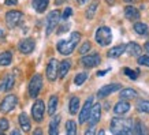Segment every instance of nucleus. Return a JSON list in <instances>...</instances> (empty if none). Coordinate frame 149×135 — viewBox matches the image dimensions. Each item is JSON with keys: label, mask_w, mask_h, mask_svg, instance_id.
I'll use <instances>...</instances> for the list:
<instances>
[{"label": "nucleus", "mask_w": 149, "mask_h": 135, "mask_svg": "<svg viewBox=\"0 0 149 135\" xmlns=\"http://www.w3.org/2000/svg\"><path fill=\"white\" fill-rule=\"evenodd\" d=\"M14 83H15V78H14L13 74H7L4 77V79L0 83V91H8V90L13 89Z\"/></svg>", "instance_id": "obj_15"}, {"label": "nucleus", "mask_w": 149, "mask_h": 135, "mask_svg": "<svg viewBox=\"0 0 149 135\" xmlns=\"http://www.w3.org/2000/svg\"><path fill=\"white\" fill-rule=\"evenodd\" d=\"M136 97H137V91L134 89L127 87V89H123L120 91V98L122 100H131V98H136Z\"/></svg>", "instance_id": "obj_27"}, {"label": "nucleus", "mask_w": 149, "mask_h": 135, "mask_svg": "<svg viewBox=\"0 0 149 135\" xmlns=\"http://www.w3.org/2000/svg\"><path fill=\"white\" fill-rule=\"evenodd\" d=\"M32 4L37 12H44L49 4V0H32Z\"/></svg>", "instance_id": "obj_20"}, {"label": "nucleus", "mask_w": 149, "mask_h": 135, "mask_svg": "<svg viewBox=\"0 0 149 135\" xmlns=\"http://www.w3.org/2000/svg\"><path fill=\"white\" fill-rule=\"evenodd\" d=\"M125 17L129 21H138L140 19V11L133 6H127V7H125Z\"/></svg>", "instance_id": "obj_16"}, {"label": "nucleus", "mask_w": 149, "mask_h": 135, "mask_svg": "<svg viewBox=\"0 0 149 135\" xmlns=\"http://www.w3.org/2000/svg\"><path fill=\"white\" fill-rule=\"evenodd\" d=\"M92 107H93V97H89V98L85 101V104H84V107H82V109H81V112H79V124H84L86 120H89Z\"/></svg>", "instance_id": "obj_9"}, {"label": "nucleus", "mask_w": 149, "mask_h": 135, "mask_svg": "<svg viewBox=\"0 0 149 135\" xmlns=\"http://www.w3.org/2000/svg\"><path fill=\"white\" fill-rule=\"evenodd\" d=\"M59 77V62L56 59H51L48 66H47V78L48 81L54 82Z\"/></svg>", "instance_id": "obj_8"}, {"label": "nucleus", "mask_w": 149, "mask_h": 135, "mask_svg": "<svg viewBox=\"0 0 149 135\" xmlns=\"http://www.w3.org/2000/svg\"><path fill=\"white\" fill-rule=\"evenodd\" d=\"M44 111H45V105L41 100H37L36 102L33 104L32 107V115L33 119L36 122H42V117H44Z\"/></svg>", "instance_id": "obj_10"}, {"label": "nucleus", "mask_w": 149, "mask_h": 135, "mask_svg": "<svg viewBox=\"0 0 149 135\" xmlns=\"http://www.w3.org/2000/svg\"><path fill=\"white\" fill-rule=\"evenodd\" d=\"M86 79H88V74H86V72H79V74H77L75 78H74V83L77 86H81Z\"/></svg>", "instance_id": "obj_33"}, {"label": "nucleus", "mask_w": 149, "mask_h": 135, "mask_svg": "<svg viewBox=\"0 0 149 135\" xmlns=\"http://www.w3.org/2000/svg\"><path fill=\"white\" fill-rule=\"evenodd\" d=\"M126 52V45H118V46H113L112 49L108 51V53H107V56L111 59H115V57H119L122 53H125Z\"/></svg>", "instance_id": "obj_19"}, {"label": "nucleus", "mask_w": 149, "mask_h": 135, "mask_svg": "<svg viewBox=\"0 0 149 135\" xmlns=\"http://www.w3.org/2000/svg\"><path fill=\"white\" fill-rule=\"evenodd\" d=\"M71 68V62L70 60H63L59 64V78H64L67 75V72Z\"/></svg>", "instance_id": "obj_22"}, {"label": "nucleus", "mask_w": 149, "mask_h": 135, "mask_svg": "<svg viewBox=\"0 0 149 135\" xmlns=\"http://www.w3.org/2000/svg\"><path fill=\"white\" fill-rule=\"evenodd\" d=\"M130 111V104L122 100V101H119V102L115 104V107H113V112L116 113V115H125Z\"/></svg>", "instance_id": "obj_17"}, {"label": "nucleus", "mask_w": 149, "mask_h": 135, "mask_svg": "<svg viewBox=\"0 0 149 135\" xmlns=\"http://www.w3.org/2000/svg\"><path fill=\"white\" fill-rule=\"evenodd\" d=\"M41 87H42V77L40 74L33 75L30 82H29V96L32 98H36L38 93L41 91Z\"/></svg>", "instance_id": "obj_4"}, {"label": "nucleus", "mask_w": 149, "mask_h": 135, "mask_svg": "<svg viewBox=\"0 0 149 135\" xmlns=\"http://www.w3.org/2000/svg\"><path fill=\"white\" fill-rule=\"evenodd\" d=\"M78 108H79V98L78 97H71L70 100V105H68V111L71 115L78 113Z\"/></svg>", "instance_id": "obj_28"}, {"label": "nucleus", "mask_w": 149, "mask_h": 135, "mask_svg": "<svg viewBox=\"0 0 149 135\" xmlns=\"http://www.w3.org/2000/svg\"><path fill=\"white\" fill-rule=\"evenodd\" d=\"M0 135H4V134H3V131H0Z\"/></svg>", "instance_id": "obj_51"}, {"label": "nucleus", "mask_w": 149, "mask_h": 135, "mask_svg": "<svg viewBox=\"0 0 149 135\" xmlns=\"http://www.w3.org/2000/svg\"><path fill=\"white\" fill-rule=\"evenodd\" d=\"M79 40H81V34H79V33H77V32H72L68 40H60L58 42L56 48H58L59 53L64 55V56L71 55L72 52H74V49H75L77 44L79 42Z\"/></svg>", "instance_id": "obj_1"}, {"label": "nucleus", "mask_w": 149, "mask_h": 135, "mask_svg": "<svg viewBox=\"0 0 149 135\" xmlns=\"http://www.w3.org/2000/svg\"><path fill=\"white\" fill-rule=\"evenodd\" d=\"M138 64L141 66H145V67H149V56H140L138 57Z\"/></svg>", "instance_id": "obj_36"}, {"label": "nucleus", "mask_w": 149, "mask_h": 135, "mask_svg": "<svg viewBox=\"0 0 149 135\" xmlns=\"http://www.w3.org/2000/svg\"><path fill=\"white\" fill-rule=\"evenodd\" d=\"M100 117H101V105L100 104H95L92 107L91 111V116H89V124L91 126H96L100 122Z\"/></svg>", "instance_id": "obj_14"}, {"label": "nucleus", "mask_w": 149, "mask_h": 135, "mask_svg": "<svg viewBox=\"0 0 149 135\" xmlns=\"http://www.w3.org/2000/svg\"><path fill=\"white\" fill-rule=\"evenodd\" d=\"M71 14H72V8H71V7H67V8L64 10L63 15H62V19H63V21H66V19H68V18H70V17H71Z\"/></svg>", "instance_id": "obj_38"}, {"label": "nucleus", "mask_w": 149, "mask_h": 135, "mask_svg": "<svg viewBox=\"0 0 149 135\" xmlns=\"http://www.w3.org/2000/svg\"><path fill=\"white\" fill-rule=\"evenodd\" d=\"M99 135H105V132H104V130H100V132H99Z\"/></svg>", "instance_id": "obj_48"}, {"label": "nucleus", "mask_w": 149, "mask_h": 135, "mask_svg": "<svg viewBox=\"0 0 149 135\" xmlns=\"http://www.w3.org/2000/svg\"><path fill=\"white\" fill-rule=\"evenodd\" d=\"M137 109L140 112H144V113H149V101L146 100H141L137 102Z\"/></svg>", "instance_id": "obj_32"}, {"label": "nucleus", "mask_w": 149, "mask_h": 135, "mask_svg": "<svg viewBox=\"0 0 149 135\" xmlns=\"http://www.w3.org/2000/svg\"><path fill=\"white\" fill-rule=\"evenodd\" d=\"M141 52H142V48L136 42H129L126 45V53H129L130 56H138L140 57Z\"/></svg>", "instance_id": "obj_18"}, {"label": "nucleus", "mask_w": 149, "mask_h": 135, "mask_svg": "<svg viewBox=\"0 0 149 135\" xmlns=\"http://www.w3.org/2000/svg\"><path fill=\"white\" fill-rule=\"evenodd\" d=\"M134 135H149L148 127L142 122H137L134 124Z\"/></svg>", "instance_id": "obj_25"}, {"label": "nucleus", "mask_w": 149, "mask_h": 135, "mask_svg": "<svg viewBox=\"0 0 149 135\" xmlns=\"http://www.w3.org/2000/svg\"><path fill=\"white\" fill-rule=\"evenodd\" d=\"M18 3V0H6V4L7 6H15Z\"/></svg>", "instance_id": "obj_40"}, {"label": "nucleus", "mask_w": 149, "mask_h": 135, "mask_svg": "<svg viewBox=\"0 0 149 135\" xmlns=\"http://www.w3.org/2000/svg\"><path fill=\"white\" fill-rule=\"evenodd\" d=\"M99 4H100V0H93V1H92V4L88 7V10H86V18L92 19L93 17H95V14H96V11H97Z\"/></svg>", "instance_id": "obj_24"}, {"label": "nucleus", "mask_w": 149, "mask_h": 135, "mask_svg": "<svg viewBox=\"0 0 149 135\" xmlns=\"http://www.w3.org/2000/svg\"><path fill=\"white\" fill-rule=\"evenodd\" d=\"M81 63L85 67L93 68V67H97L101 63V57H100L99 53H92V55H88V56H84L81 59Z\"/></svg>", "instance_id": "obj_11"}, {"label": "nucleus", "mask_w": 149, "mask_h": 135, "mask_svg": "<svg viewBox=\"0 0 149 135\" xmlns=\"http://www.w3.org/2000/svg\"><path fill=\"white\" fill-rule=\"evenodd\" d=\"M59 123H60V116H55L49 123V135H59Z\"/></svg>", "instance_id": "obj_23"}, {"label": "nucleus", "mask_w": 149, "mask_h": 135, "mask_svg": "<svg viewBox=\"0 0 149 135\" xmlns=\"http://www.w3.org/2000/svg\"><path fill=\"white\" fill-rule=\"evenodd\" d=\"M10 135H21V132H19L18 130H13V131H11V134H10Z\"/></svg>", "instance_id": "obj_44"}, {"label": "nucleus", "mask_w": 149, "mask_h": 135, "mask_svg": "<svg viewBox=\"0 0 149 135\" xmlns=\"http://www.w3.org/2000/svg\"><path fill=\"white\" fill-rule=\"evenodd\" d=\"M96 41H97V44L101 45V46H107V45L111 44V41H112L111 29L107 26L99 27L97 32H96Z\"/></svg>", "instance_id": "obj_3"}, {"label": "nucleus", "mask_w": 149, "mask_h": 135, "mask_svg": "<svg viewBox=\"0 0 149 135\" xmlns=\"http://www.w3.org/2000/svg\"><path fill=\"white\" fill-rule=\"evenodd\" d=\"M11 60H13L11 52H3V53H0V66H10Z\"/></svg>", "instance_id": "obj_30"}, {"label": "nucleus", "mask_w": 149, "mask_h": 135, "mask_svg": "<svg viewBox=\"0 0 149 135\" xmlns=\"http://www.w3.org/2000/svg\"><path fill=\"white\" fill-rule=\"evenodd\" d=\"M123 72H125L130 79H137V77H138V71H134V70H131V68L126 67L125 70H123Z\"/></svg>", "instance_id": "obj_34"}, {"label": "nucleus", "mask_w": 149, "mask_h": 135, "mask_svg": "<svg viewBox=\"0 0 149 135\" xmlns=\"http://www.w3.org/2000/svg\"><path fill=\"white\" fill-rule=\"evenodd\" d=\"M8 127H10V124H8V122H7V119L1 117V119H0V130L6 131V130H8Z\"/></svg>", "instance_id": "obj_37"}, {"label": "nucleus", "mask_w": 149, "mask_h": 135, "mask_svg": "<svg viewBox=\"0 0 149 135\" xmlns=\"http://www.w3.org/2000/svg\"><path fill=\"white\" fill-rule=\"evenodd\" d=\"M23 21V14L21 11H8V12L6 14V23H7V26L10 29H14V27L19 26Z\"/></svg>", "instance_id": "obj_5"}, {"label": "nucleus", "mask_w": 149, "mask_h": 135, "mask_svg": "<svg viewBox=\"0 0 149 135\" xmlns=\"http://www.w3.org/2000/svg\"><path fill=\"white\" fill-rule=\"evenodd\" d=\"M60 18L62 17H60V12H59L58 10H54V11H51L48 14V17H47V36H49L51 33L56 29Z\"/></svg>", "instance_id": "obj_6"}, {"label": "nucleus", "mask_w": 149, "mask_h": 135, "mask_svg": "<svg viewBox=\"0 0 149 135\" xmlns=\"http://www.w3.org/2000/svg\"><path fill=\"white\" fill-rule=\"evenodd\" d=\"M66 134L67 135H77V124L72 120H68L66 123Z\"/></svg>", "instance_id": "obj_31"}, {"label": "nucleus", "mask_w": 149, "mask_h": 135, "mask_svg": "<svg viewBox=\"0 0 149 135\" xmlns=\"http://www.w3.org/2000/svg\"><path fill=\"white\" fill-rule=\"evenodd\" d=\"M58 102L59 100L56 96H51L49 101H48V115H54L55 112H56V108H58Z\"/></svg>", "instance_id": "obj_26"}, {"label": "nucleus", "mask_w": 149, "mask_h": 135, "mask_svg": "<svg viewBox=\"0 0 149 135\" xmlns=\"http://www.w3.org/2000/svg\"><path fill=\"white\" fill-rule=\"evenodd\" d=\"M33 135H42V130H41L40 127H38V128H36V130H34Z\"/></svg>", "instance_id": "obj_41"}, {"label": "nucleus", "mask_w": 149, "mask_h": 135, "mask_svg": "<svg viewBox=\"0 0 149 135\" xmlns=\"http://www.w3.org/2000/svg\"><path fill=\"white\" fill-rule=\"evenodd\" d=\"M125 1H126V3H133L134 0H125Z\"/></svg>", "instance_id": "obj_49"}, {"label": "nucleus", "mask_w": 149, "mask_h": 135, "mask_svg": "<svg viewBox=\"0 0 149 135\" xmlns=\"http://www.w3.org/2000/svg\"><path fill=\"white\" fill-rule=\"evenodd\" d=\"M85 135H96V130H95V127L92 126L91 128H88L85 132Z\"/></svg>", "instance_id": "obj_39"}, {"label": "nucleus", "mask_w": 149, "mask_h": 135, "mask_svg": "<svg viewBox=\"0 0 149 135\" xmlns=\"http://www.w3.org/2000/svg\"><path fill=\"white\" fill-rule=\"evenodd\" d=\"M134 30H136V33L140 34V36H146V34H148V26L142 22L134 23Z\"/></svg>", "instance_id": "obj_29"}, {"label": "nucleus", "mask_w": 149, "mask_h": 135, "mask_svg": "<svg viewBox=\"0 0 149 135\" xmlns=\"http://www.w3.org/2000/svg\"><path fill=\"white\" fill-rule=\"evenodd\" d=\"M18 122H19V126H21V128H22L23 131H29L30 130V120H29V117H27V115L25 112H22L21 115L18 116Z\"/></svg>", "instance_id": "obj_21"}, {"label": "nucleus", "mask_w": 149, "mask_h": 135, "mask_svg": "<svg viewBox=\"0 0 149 135\" xmlns=\"http://www.w3.org/2000/svg\"><path fill=\"white\" fill-rule=\"evenodd\" d=\"M107 3H108V4H113L115 1H113V0H107Z\"/></svg>", "instance_id": "obj_47"}, {"label": "nucleus", "mask_w": 149, "mask_h": 135, "mask_svg": "<svg viewBox=\"0 0 149 135\" xmlns=\"http://www.w3.org/2000/svg\"><path fill=\"white\" fill-rule=\"evenodd\" d=\"M145 51H146V52L149 53V41L146 42V44H145Z\"/></svg>", "instance_id": "obj_46"}, {"label": "nucleus", "mask_w": 149, "mask_h": 135, "mask_svg": "<svg viewBox=\"0 0 149 135\" xmlns=\"http://www.w3.org/2000/svg\"><path fill=\"white\" fill-rule=\"evenodd\" d=\"M75 1H77V4L82 6V4H85V3H88L89 0H75Z\"/></svg>", "instance_id": "obj_43"}, {"label": "nucleus", "mask_w": 149, "mask_h": 135, "mask_svg": "<svg viewBox=\"0 0 149 135\" xmlns=\"http://www.w3.org/2000/svg\"><path fill=\"white\" fill-rule=\"evenodd\" d=\"M91 48H92L91 42H89V41H85V42L81 45V48H79V53H81V55L88 53V52L91 51Z\"/></svg>", "instance_id": "obj_35"}, {"label": "nucleus", "mask_w": 149, "mask_h": 135, "mask_svg": "<svg viewBox=\"0 0 149 135\" xmlns=\"http://www.w3.org/2000/svg\"><path fill=\"white\" fill-rule=\"evenodd\" d=\"M64 1H66V0H55V3H56V4H58V6H60V4H63Z\"/></svg>", "instance_id": "obj_45"}, {"label": "nucleus", "mask_w": 149, "mask_h": 135, "mask_svg": "<svg viewBox=\"0 0 149 135\" xmlns=\"http://www.w3.org/2000/svg\"><path fill=\"white\" fill-rule=\"evenodd\" d=\"M134 123L131 119H122V117H113L111 120V131L112 134H118L120 131H133Z\"/></svg>", "instance_id": "obj_2"}, {"label": "nucleus", "mask_w": 149, "mask_h": 135, "mask_svg": "<svg viewBox=\"0 0 149 135\" xmlns=\"http://www.w3.org/2000/svg\"><path fill=\"white\" fill-rule=\"evenodd\" d=\"M107 72H108V70H103V71H99V72H97V75H99V77H103V75H105Z\"/></svg>", "instance_id": "obj_42"}, {"label": "nucleus", "mask_w": 149, "mask_h": 135, "mask_svg": "<svg viewBox=\"0 0 149 135\" xmlns=\"http://www.w3.org/2000/svg\"><path fill=\"white\" fill-rule=\"evenodd\" d=\"M120 87H122V86H120V83H111V85H105V86H103L99 91H97V97L104 98V97H107V96L112 94L113 91L119 90Z\"/></svg>", "instance_id": "obj_13"}, {"label": "nucleus", "mask_w": 149, "mask_h": 135, "mask_svg": "<svg viewBox=\"0 0 149 135\" xmlns=\"http://www.w3.org/2000/svg\"><path fill=\"white\" fill-rule=\"evenodd\" d=\"M34 46H36V44H34V40H32V38H25V40H21L18 44V49L21 53L23 55H29L32 53L33 49H34Z\"/></svg>", "instance_id": "obj_12"}, {"label": "nucleus", "mask_w": 149, "mask_h": 135, "mask_svg": "<svg viewBox=\"0 0 149 135\" xmlns=\"http://www.w3.org/2000/svg\"><path fill=\"white\" fill-rule=\"evenodd\" d=\"M4 36V33H3V30H0V37H3Z\"/></svg>", "instance_id": "obj_50"}, {"label": "nucleus", "mask_w": 149, "mask_h": 135, "mask_svg": "<svg viewBox=\"0 0 149 135\" xmlns=\"http://www.w3.org/2000/svg\"><path fill=\"white\" fill-rule=\"evenodd\" d=\"M18 104V98L17 96L14 94H8L7 97H4V100L0 102V112L1 113H8L11 112Z\"/></svg>", "instance_id": "obj_7"}]
</instances>
